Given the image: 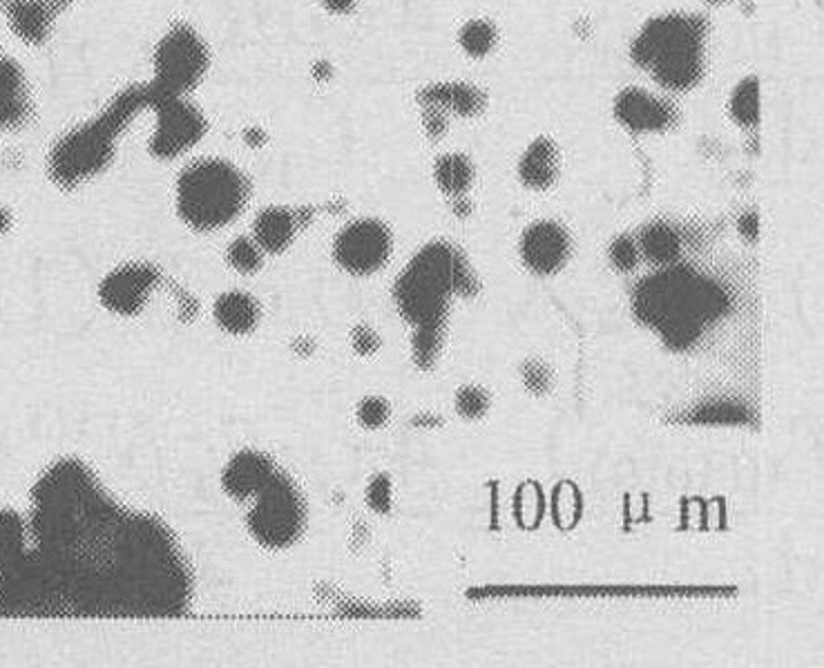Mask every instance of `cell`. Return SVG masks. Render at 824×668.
I'll return each mask as SVG.
<instances>
[{
  "label": "cell",
  "mask_w": 824,
  "mask_h": 668,
  "mask_svg": "<svg viewBox=\"0 0 824 668\" xmlns=\"http://www.w3.org/2000/svg\"><path fill=\"white\" fill-rule=\"evenodd\" d=\"M711 23L695 12L648 19L630 43V60L668 92H690L709 68Z\"/></svg>",
  "instance_id": "6da1fadb"
},
{
  "label": "cell",
  "mask_w": 824,
  "mask_h": 668,
  "mask_svg": "<svg viewBox=\"0 0 824 668\" xmlns=\"http://www.w3.org/2000/svg\"><path fill=\"white\" fill-rule=\"evenodd\" d=\"M150 105V83L125 88L97 118L60 137L47 159V170L54 184L60 189H77L83 181H90L103 172L114 159L116 137Z\"/></svg>",
  "instance_id": "7a4b0ae2"
},
{
  "label": "cell",
  "mask_w": 824,
  "mask_h": 668,
  "mask_svg": "<svg viewBox=\"0 0 824 668\" xmlns=\"http://www.w3.org/2000/svg\"><path fill=\"white\" fill-rule=\"evenodd\" d=\"M726 307L722 291L686 269H673L646 280L637 293L642 320L657 327L673 347H688Z\"/></svg>",
  "instance_id": "3957f363"
},
{
  "label": "cell",
  "mask_w": 824,
  "mask_h": 668,
  "mask_svg": "<svg viewBox=\"0 0 824 668\" xmlns=\"http://www.w3.org/2000/svg\"><path fill=\"white\" fill-rule=\"evenodd\" d=\"M250 195L244 172L226 159H197L188 163L174 191L177 215L200 233L233 224Z\"/></svg>",
  "instance_id": "277c9868"
},
{
  "label": "cell",
  "mask_w": 824,
  "mask_h": 668,
  "mask_svg": "<svg viewBox=\"0 0 824 668\" xmlns=\"http://www.w3.org/2000/svg\"><path fill=\"white\" fill-rule=\"evenodd\" d=\"M461 275V260L448 245L436 241L425 247L398 280L396 299L403 316L420 327L438 322Z\"/></svg>",
  "instance_id": "5b68a950"
},
{
  "label": "cell",
  "mask_w": 824,
  "mask_h": 668,
  "mask_svg": "<svg viewBox=\"0 0 824 668\" xmlns=\"http://www.w3.org/2000/svg\"><path fill=\"white\" fill-rule=\"evenodd\" d=\"M246 528L267 551H286L302 539L306 503L297 485L282 469L250 499Z\"/></svg>",
  "instance_id": "8992f818"
},
{
  "label": "cell",
  "mask_w": 824,
  "mask_h": 668,
  "mask_svg": "<svg viewBox=\"0 0 824 668\" xmlns=\"http://www.w3.org/2000/svg\"><path fill=\"white\" fill-rule=\"evenodd\" d=\"M208 72V47L188 25H174L155 49V79L166 97H185Z\"/></svg>",
  "instance_id": "52a82bcc"
},
{
  "label": "cell",
  "mask_w": 824,
  "mask_h": 668,
  "mask_svg": "<svg viewBox=\"0 0 824 668\" xmlns=\"http://www.w3.org/2000/svg\"><path fill=\"white\" fill-rule=\"evenodd\" d=\"M150 86L155 94L150 110L157 116L155 133L148 146L150 155L161 161L177 159L202 141L208 124L204 114L183 97H166L153 81Z\"/></svg>",
  "instance_id": "ba28073f"
},
{
  "label": "cell",
  "mask_w": 824,
  "mask_h": 668,
  "mask_svg": "<svg viewBox=\"0 0 824 668\" xmlns=\"http://www.w3.org/2000/svg\"><path fill=\"white\" fill-rule=\"evenodd\" d=\"M394 251L387 224L373 217L353 219L334 239V260L351 275H371L383 269Z\"/></svg>",
  "instance_id": "9c48e42d"
},
{
  "label": "cell",
  "mask_w": 824,
  "mask_h": 668,
  "mask_svg": "<svg viewBox=\"0 0 824 668\" xmlns=\"http://www.w3.org/2000/svg\"><path fill=\"white\" fill-rule=\"evenodd\" d=\"M159 284V271L153 264L128 262L112 269L99 284L101 305L123 318L142 314Z\"/></svg>",
  "instance_id": "30bf717a"
},
{
  "label": "cell",
  "mask_w": 824,
  "mask_h": 668,
  "mask_svg": "<svg viewBox=\"0 0 824 668\" xmlns=\"http://www.w3.org/2000/svg\"><path fill=\"white\" fill-rule=\"evenodd\" d=\"M612 116L635 135H662L679 124L675 103L644 88H623L612 101Z\"/></svg>",
  "instance_id": "8fae6325"
},
{
  "label": "cell",
  "mask_w": 824,
  "mask_h": 668,
  "mask_svg": "<svg viewBox=\"0 0 824 668\" xmlns=\"http://www.w3.org/2000/svg\"><path fill=\"white\" fill-rule=\"evenodd\" d=\"M519 251L523 264L532 273L552 275L565 267L569 251H573V241L558 222L541 219L526 228Z\"/></svg>",
  "instance_id": "7c38bea8"
},
{
  "label": "cell",
  "mask_w": 824,
  "mask_h": 668,
  "mask_svg": "<svg viewBox=\"0 0 824 668\" xmlns=\"http://www.w3.org/2000/svg\"><path fill=\"white\" fill-rule=\"evenodd\" d=\"M278 465L260 450H239L222 472V488L233 501H250L278 474Z\"/></svg>",
  "instance_id": "4fadbf2b"
},
{
  "label": "cell",
  "mask_w": 824,
  "mask_h": 668,
  "mask_svg": "<svg viewBox=\"0 0 824 668\" xmlns=\"http://www.w3.org/2000/svg\"><path fill=\"white\" fill-rule=\"evenodd\" d=\"M72 0H10L8 23L27 45H43L54 27L56 16L70 8Z\"/></svg>",
  "instance_id": "5bb4252c"
},
{
  "label": "cell",
  "mask_w": 824,
  "mask_h": 668,
  "mask_svg": "<svg viewBox=\"0 0 824 668\" xmlns=\"http://www.w3.org/2000/svg\"><path fill=\"white\" fill-rule=\"evenodd\" d=\"M416 101L420 107H436L456 116H481L487 107V94L483 88L467 81H438L418 90Z\"/></svg>",
  "instance_id": "9a60e30c"
},
{
  "label": "cell",
  "mask_w": 824,
  "mask_h": 668,
  "mask_svg": "<svg viewBox=\"0 0 824 668\" xmlns=\"http://www.w3.org/2000/svg\"><path fill=\"white\" fill-rule=\"evenodd\" d=\"M561 172V152L552 137H537L528 144L519 159V179L530 191H550Z\"/></svg>",
  "instance_id": "2e32d148"
},
{
  "label": "cell",
  "mask_w": 824,
  "mask_h": 668,
  "mask_svg": "<svg viewBox=\"0 0 824 668\" xmlns=\"http://www.w3.org/2000/svg\"><path fill=\"white\" fill-rule=\"evenodd\" d=\"M30 116V94L23 68L0 56V131L23 126Z\"/></svg>",
  "instance_id": "e0dca14e"
},
{
  "label": "cell",
  "mask_w": 824,
  "mask_h": 668,
  "mask_svg": "<svg viewBox=\"0 0 824 668\" xmlns=\"http://www.w3.org/2000/svg\"><path fill=\"white\" fill-rule=\"evenodd\" d=\"M213 318L228 336H248L258 329L262 309L260 302L246 291H224L213 305Z\"/></svg>",
  "instance_id": "ac0fdd59"
},
{
  "label": "cell",
  "mask_w": 824,
  "mask_h": 668,
  "mask_svg": "<svg viewBox=\"0 0 824 668\" xmlns=\"http://www.w3.org/2000/svg\"><path fill=\"white\" fill-rule=\"evenodd\" d=\"M300 230L297 217L293 211L284 206H269L258 213L256 222H252V239L258 241V247L264 253L278 256L284 253Z\"/></svg>",
  "instance_id": "d6986e66"
},
{
  "label": "cell",
  "mask_w": 824,
  "mask_h": 668,
  "mask_svg": "<svg viewBox=\"0 0 824 668\" xmlns=\"http://www.w3.org/2000/svg\"><path fill=\"white\" fill-rule=\"evenodd\" d=\"M729 118L740 128H755L763 121V86L755 75L735 83L729 94Z\"/></svg>",
  "instance_id": "ffe728a7"
},
{
  "label": "cell",
  "mask_w": 824,
  "mask_h": 668,
  "mask_svg": "<svg viewBox=\"0 0 824 668\" xmlns=\"http://www.w3.org/2000/svg\"><path fill=\"white\" fill-rule=\"evenodd\" d=\"M474 163L463 152H448L436 159L433 179L436 186L450 197H465L474 184Z\"/></svg>",
  "instance_id": "44dd1931"
},
{
  "label": "cell",
  "mask_w": 824,
  "mask_h": 668,
  "mask_svg": "<svg viewBox=\"0 0 824 668\" xmlns=\"http://www.w3.org/2000/svg\"><path fill=\"white\" fill-rule=\"evenodd\" d=\"M640 251L653 264H670L679 258L681 241L677 230L666 222L648 224L640 237Z\"/></svg>",
  "instance_id": "7402d4cb"
},
{
  "label": "cell",
  "mask_w": 824,
  "mask_h": 668,
  "mask_svg": "<svg viewBox=\"0 0 824 668\" xmlns=\"http://www.w3.org/2000/svg\"><path fill=\"white\" fill-rule=\"evenodd\" d=\"M25 555V523L19 514L0 510V573Z\"/></svg>",
  "instance_id": "603a6c76"
},
{
  "label": "cell",
  "mask_w": 824,
  "mask_h": 668,
  "mask_svg": "<svg viewBox=\"0 0 824 668\" xmlns=\"http://www.w3.org/2000/svg\"><path fill=\"white\" fill-rule=\"evenodd\" d=\"M459 45L467 56L485 58L498 45V30L489 19H472L459 30Z\"/></svg>",
  "instance_id": "cb8c5ba5"
},
{
  "label": "cell",
  "mask_w": 824,
  "mask_h": 668,
  "mask_svg": "<svg viewBox=\"0 0 824 668\" xmlns=\"http://www.w3.org/2000/svg\"><path fill=\"white\" fill-rule=\"evenodd\" d=\"M226 262L233 271L241 275L258 273L264 264V251L258 247L256 239L250 237H235L226 249Z\"/></svg>",
  "instance_id": "d4e9b609"
},
{
  "label": "cell",
  "mask_w": 824,
  "mask_h": 668,
  "mask_svg": "<svg viewBox=\"0 0 824 668\" xmlns=\"http://www.w3.org/2000/svg\"><path fill=\"white\" fill-rule=\"evenodd\" d=\"M355 416L364 430H380L390 422L392 407L383 396H366L360 400Z\"/></svg>",
  "instance_id": "484cf974"
},
{
  "label": "cell",
  "mask_w": 824,
  "mask_h": 668,
  "mask_svg": "<svg viewBox=\"0 0 824 668\" xmlns=\"http://www.w3.org/2000/svg\"><path fill=\"white\" fill-rule=\"evenodd\" d=\"M608 258H610V262H612V267H614L617 271L628 273V271H632V269H637L640 258H642V251H640V247L635 245V239L628 237V235H619V237L612 241V245H610V249H608Z\"/></svg>",
  "instance_id": "4316f807"
},
{
  "label": "cell",
  "mask_w": 824,
  "mask_h": 668,
  "mask_svg": "<svg viewBox=\"0 0 824 668\" xmlns=\"http://www.w3.org/2000/svg\"><path fill=\"white\" fill-rule=\"evenodd\" d=\"M366 503L373 512L377 514H387L392 510V503H394V488H392V480L390 476L380 474L375 478H371L369 488H366Z\"/></svg>",
  "instance_id": "83f0119b"
},
{
  "label": "cell",
  "mask_w": 824,
  "mask_h": 668,
  "mask_svg": "<svg viewBox=\"0 0 824 668\" xmlns=\"http://www.w3.org/2000/svg\"><path fill=\"white\" fill-rule=\"evenodd\" d=\"M487 407H489V398H487V392L481 387L470 385L456 394V409L465 418H481L487 411Z\"/></svg>",
  "instance_id": "f1b7e54d"
},
{
  "label": "cell",
  "mask_w": 824,
  "mask_h": 668,
  "mask_svg": "<svg viewBox=\"0 0 824 668\" xmlns=\"http://www.w3.org/2000/svg\"><path fill=\"white\" fill-rule=\"evenodd\" d=\"M422 128L431 141H440L448 135V128H450L448 114L436 107H422Z\"/></svg>",
  "instance_id": "f546056e"
},
{
  "label": "cell",
  "mask_w": 824,
  "mask_h": 668,
  "mask_svg": "<svg viewBox=\"0 0 824 668\" xmlns=\"http://www.w3.org/2000/svg\"><path fill=\"white\" fill-rule=\"evenodd\" d=\"M523 383L534 394H545L552 387V374L545 370L541 362H530L523 370Z\"/></svg>",
  "instance_id": "4dcf8cb0"
},
{
  "label": "cell",
  "mask_w": 824,
  "mask_h": 668,
  "mask_svg": "<svg viewBox=\"0 0 824 668\" xmlns=\"http://www.w3.org/2000/svg\"><path fill=\"white\" fill-rule=\"evenodd\" d=\"M351 344H353V349H355L360 355H371V353L380 347V340H377V336H375L373 329L360 325V327L353 331V336H351Z\"/></svg>",
  "instance_id": "1f68e13d"
},
{
  "label": "cell",
  "mask_w": 824,
  "mask_h": 668,
  "mask_svg": "<svg viewBox=\"0 0 824 668\" xmlns=\"http://www.w3.org/2000/svg\"><path fill=\"white\" fill-rule=\"evenodd\" d=\"M737 230L740 235L746 239V241H755L757 235H759V217L755 213H744L740 219H737Z\"/></svg>",
  "instance_id": "d6a6232c"
},
{
  "label": "cell",
  "mask_w": 824,
  "mask_h": 668,
  "mask_svg": "<svg viewBox=\"0 0 824 668\" xmlns=\"http://www.w3.org/2000/svg\"><path fill=\"white\" fill-rule=\"evenodd\" d=\"M323 5L329 14H336V16H347L353 12L355 8V0H323Z\"/></svg>",
  "instance_id": "836d02e7"
},
{
  "label": "cell",
  "mask_w": 824,
  "mask_h": 668,
  "mask_svg": "<svg viewBox=\"0 0 824 668\" xmlns=\"http://www.w3.org/2000/svg\"><path fill=\"white\" fill-rule=\"evenodd\" d=\"M244 141L252 148H258V146H264L267 135L262 133V128H248V131H244Z\"/></svg>",
  "instance_id": "e575fe53"
},
{
  "label": "cell",
  "mask_w": 824,
  "mask_h": 668,
  "mask_svg": "<svg viewBox=\"0 0 824 668\" xmlns=\"http://www.w3.org/2000/svg\"><path fill=\"white\" fill-rule=\"evenodd\" d=\"M313 75H315V79H329L331 77V66L327 64V60H320V64H315V68H313Z\"/></svg>",
  "instance_id": "d590c367"
},
{
  "label": "cell",
  "mask_w": 824,
  "mask_h": 668,
  "mask_svg": "<svg viewBox=\"0 0 824 668\" xmlns=\"http://www.w3.org/2000/svg\"><path fill=\"white\" fill-rule=\"evenodd\" d=\"M12 213L8 208H0V235H5L12 228Z\"/></svg>",
  "instance_id": "8d00e7d4"
},
{
  "label": "cell",
  "mask_w": 824,
  "mask_h": 668,
  "mask_svg": "<svg viewBox=\"0 0 824 668\" xmlns=\"http://www.w3.org/2000/svg\"><path fill=\"white\" fill-rule=\"evenodd\" d=\"M456 200V206H454V211H456V215H461V217H465L467 213H470V202L465 200V197H454Z\"/></svg>",
  "instance_id": "74e56055"
},
{
  "label": "cell",
  "mask_w": 824,
  "mask_h": 668,
  "mask_svg": "<svg viewBox=\"0 0 824 668\" xmlns=\"http://www.w3.org/2000/svg\"><path fill=\"white\" fill-rule=\"evenodd\" d=\"M707 3L709 5H726V3H731V0H707Z\"/></svg>",
  "instance_id": "f35d334b"
}]
</instances>
